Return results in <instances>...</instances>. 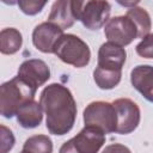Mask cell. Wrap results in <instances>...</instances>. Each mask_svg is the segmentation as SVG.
Wrapping results in <instances>:
<instances>
[{"label": "cell", "mask_w": 153, "mask_h": 153, "mask_svg": "<svg viewBox=\"0 0 153 153\" xmlns=\"http://www.w3.org/2000/svg\"><path fill=\"white\" fill-rule=\"evenodd\" d=\"M39 104L50 134L61 136L72 130L76 118V102L68 87L59 82L45 86L39 94Z\"/></svg>", "instance_id": "6da1fadb"}, {"label": "cell", "mask_w": 153, "mask_h": 153, "mask_svg": "<svg viewBox=\"0 0 153 153\" xmlns=\"http://www.w3.org/2000/svg\"><path fill=\"white\" fill-rule=\"evenodd\" d=\"M37 90L18 75L0 86V114L5 118H12L18 110L35 99Z\"/></svg>", "instance_id": "7a4b0ae2"}, {"label": "cell", "mask_w": 153, "mask_h": 153, "mask_svg": "<svg viewBox=\"0 0 153 153\" xmlns=\"http://www.w3.org/2000/svg\"><path fill=\"white\" fill-rule=\"evenodd\" d=\"M62 62L75 68L86 67L91 60L90 47L73 33H63L54 45V51Z\"/></svg>", "instance_id": "3957f363"}, {"label": "cell", "mask_w": 153, "mask_h": 153, "mask_svg": "<svg viewBox=\"0 0 153 153\" xmlns=\"http://www.w3.org/2000/svg\"><path fill=\"white\" fill-rule=\"evenodd\" d=\"M74 11L76 20H80L82 25L88 30H98L108 23L110 19L111 5L108 1L88 0V1H75Z\"/></svg>", "instance_id": "277c9868"}, {"label": "cell", "mask_w": 153, "mask_h": 153, "mask_svg": "<svg viewBox=\"0 0 153 153\" xmlns=\"http://www.w3.org/2000/svg\"><path fill=\"white\" fill-rule=\"evenodd\" d=\"M85 126H92L102 129L105 134L116 133L117 112L112 103L97 100L90 103L82 112Z\"/></svg>", "instance_id": "5b68a950"}, {"label": "cell", "mask_w": 153, "mask_h": 153, "mask_svg": "<svg viewBox=\"0 0 153 153\" xmlns=\"http://www.w3.org/2000/svg\"><path fill=\"white\" fill-rule=\"evenodd\" d=\"M105 143V133L92 126H85L74 137L66 141L59 153H98Z\"/></svg>", "instance_id": "8992f818"}, {"label": "cell", "mask_w": 153, "mask_h": 153, "mask_svg": "<svg viewBox=\"0 0 153 153\" xmlns=\"http://www.w3.org/2000/svg\"><path fill=\"white\" fill-rule=\"evenodd\" d=\"M104 35L108 42L126 47L137 38V29L129 17L117 16L110 18L104 25Z\"/></svg>", "instance_id": "52a82bcc"}, {"label": "cell", "mask_w": 153, "mask_h": 153, "mask_svg": "<svg viewBox=\"0 0 153 153\" xmlns=\"http://www.w3.org/2000/svg\"><path fill=\"white\" fill-rule=\"evenodd\" d=\"M117 112V128L116 133L121 135L133 133L141 120L139 105L129 98H118L112 102Z\"/></svg>", "instance_id": "ba28073f"}, {"label": "cell", "mask_w": 153, "mask_h": 153, "mask_svg": "<svg viewBox=\"0 0 153 153\" xmlns=\"http://www.w3.org/2000/svg\"><path fill=\"white\" fill-rule=\"evenodd\" d=\"M63 35V30L50 22L38 24L32 31V43L35 48L44 54H53L54 45Z\"/></svg>", "instance_id": "9c48e42d"}, {"label": "cell", "mask_w": 153, "mask_h": 153, "mask_svg": "<svg viewBox=\"0 0 153 153\" xmlns=\"http://www.w3.org/2000/svg\"><path fill=\"white\" fill-rule=\"evenodd\" d=\"M18 76L37 90L50 79V68L41 59H30L19 66Z\"/></svg>", "instance_id": "30bf717a"}, {"label": "cell", "mask_w": 153, "mask_h": 153, "mask_svg": "<svg viewBox=\"0 0 153 153\" xmlns=\"http://www.w3.org/2000/svg\"><path fill=\"white\" fill-rule=\"evenodd\" d=\"M126 59L127 53L123 47H120L111 42H106L103 43L98 50L97 67L122 71V67L126 63Z\"/></svg>", "instance_id": "8fae6325"}, {"label": "cell", "mask_w": 153, "mask_h": 153, "mask_svg": "<svg viewBox=\"0 0 153 153\" xmlns=\"http://www.w3.org/2000/svg\"><path fill=\"white\" fill-rule=\"evenodd\" d=\"M130 82L145 99L153 103V66L139 65L134 67L130 72Z\"/></svg>", "instance_id": "7c38bea8"}, {"label": "cell", "mask_w": 153, "mask_h": 153, "mask_svg": "<svg viewBox=\"0 0 153 153\" xmlns=\"http://www.w3.org/2000/svg\"><path fill=\"white\" fill-rule=\"evenodd\" d=\"M75 20L74 0H57L53 4L48 16V22L57 25L62 30H66L72 27Z\"/></svg>", "instance_id": "4fadbf2b"}, {"label": "cell", "mask_w": 153, "mask_h": 153, "mask_svg": "<svg viewBox=\"0 0 153 153\" xmlns=\"http://www.w3.org/2000/svg\"><path fill=\"white\" fill-rule=\"evenodd\" d=\"M17 122L25 129H32L41 124L43 120V109L38 102L30 100L24 104L16 115Z\"/></svg>", "instance_id": "5bb4252c"}, {"label": "cell", "mask_w": 153, "mask_h": 153, "mask_svg": "<svg viewBox=\"0 0 153 153\" xmlns=\"http://www.w3.org/2000/svg\"><path fill=\"white\" fill-rule=\"evenodd\" d=\"M23 44V36L16 27H6L0 32V51L4 55H12L19 51Z\"/></svg>", "instance_id": "9a60e30c"}, {"label": "cell", "mask_w": 153, "mask_h": 153, "mask_svg": "<svg viewBox=\"0 0 153 153\" xmlns=\"http://www.w3.org/2000/svg\"><path fill=\"white\" fill-rule=\"evenodd\" d=\"M126 16L134 22L137 29V38H143L147 35H149V31L152 29V20L149 13L143 7L140 6L130 7L128 8Z\"/></svg>", "instance_id": "2e32d148"}, {"label": "cell", "mask_w": 153, "mask_h": 153, "mask_svg": "<svg viewBox=\"0 0 153 153\" xmlns=\"http://www.w3.org/2000/svg\"><path fill=\"white\" fill-rule=\"evenodd\" d=\"M122 78V71L106 69L96 67L93 71V80L96 85L102 90H111L116 87Z\"/></svg>", "instance_id": "e0dca14e"}, {"label": "cell", "mask_w": 153, "mask_h": 153, "mask_svg": "<svg viewBox=\"0 0 153 153\" xmlns=\"http://www.w3.org/2000/svg\"><path fill=\"white\" fill-rule=\"evenodd\" d=\"M22 151L24 153H53V141L48 135L37 134L26 139Z\"/></svg>", "instance_id": "ac0fdd59"}, {"label": "cell", "mask_w": 153, "mask_h": 153, "mask_svg": "<svg viewBox=\"0 0 153 153\" xmlns=\"http://www.w3.org/2000/svg\"><path fill=\"white\" fill-rule=\"evenodd\" d=\"M16 139L10 128L1 124L0 126V153H8L14 146Z\"/></svg>", "instance_id": "d6986e66"}, {"label": "cell", "mask_w": 153, "mask_h": 153, "mask_svg": "<svg viewBox=\"0 0 153 153\" xmlns=\"http://www.w3.org/2000/svg\"><path fill=\"white\" fill-rule=\"evenodd\" d=\"M18 6L20 8V11L27 16H35L37 13H39L43 7L45 6L47 1H38V0H19Z\"/></svg>", "instance_id": "ffe728a7"}, {"label": "cell", "mask_w": 153, "mask_h": 153, "mask_svg": "<svg viewBox=\"0 0 153 153\" xmlns=\"http://www.w3.org/2000/svg\"><path fill=\"white\" fill-rule=\"evenodd\" d=\"M135 50L136 54L143 59H153V32L143 37Z\"/></svg>", "instance_id": "44dd1931"}, {"label": "cell", "mask_w": 153, "mask_h": 153, "mask_svg": "<svg viewBox=\"0 0 153 153\" xmlns=\"http://www.w3.org/2000/svg\"><path fill=\"white\" fill-rule=\"evenodd\" d=\"M100 153H131V151L122 143H111L105 146Z\"/></svg>", "instance_id": "7402d4cb"}, {"label": "cell", "mask_w": 153, "mask_h": 153, "mask_svg": "<svg viewBox=\"0 0 153 153\" xmlns=\"http://www.w3.org/2000/svg\"><path fill=\"white\" fill-rule=\"evenodd\" d=\"M20 153H24V152H23V151H22V152H20Z\"/></svg>", "instance_id": "603a6c76"}]
</instances>
